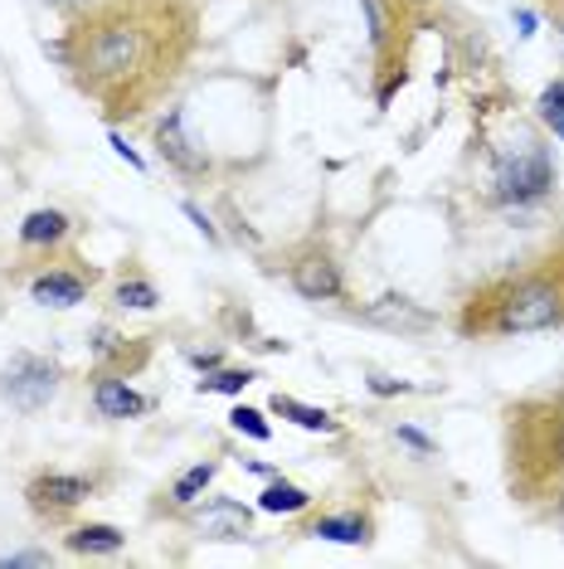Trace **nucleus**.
Returning a JSON list of instances; mask_svg holds the SVG:
<instances>
[{"instance_id": "nucleus-10", "label": "nucleus", "mask_w": 564, "mask_h": 569, "mask_svg": "<svg viewBox=\"0 0 564 569\" xmlns=\"http://www.w3.org/2000/svg\"><path fill=\"white\" fill-rule=\"evenodd\" d=\"M365 321L390 327V331H429L433 327V317L423 312L419 302H409V297H380L375 307H365Z\"/></svg>"}, {"instance_id": "nucleus-3", "label": "nucleus", "mask_w": 564, "mask_h": 569, "mask_svg": "<svg viewBox=\"0 0 564 569\" xmlns=\"http://www.w3.org/2000/svg\"><path fill=\"white\" fill-rule=\"evenodd\" d=\"M0 395H6L20 413H40V409H49V399L59 395V366L44 356L20 351L6 366V375H0Z\"/></svg>"}, {"instance_id": "nucleus-7", "label": "nucleus", "mask_w": 564, "mask_h": 569, "mask_svg": "<svg viewBox=\"0 0 564 569\" xmlns=\"http://www.w3.org/2000/svg\"><path fill=\"white\" fill-rule=\"evenodd\" d=\"M292 288H298L306 302H336V297L345 292V282H341L336 258L312 249V253H302L298 263H292Z\"/></svg>"}, {"instance_id": "nucleus-25", "label": "nucleus", "mask_w": 564, "mask_h": 569, "mask_svg": "<svg viewBox=\"0 0 564 569\" xmlns=\"http://www.w3.org/2000/svg\"><path fill=\"white\" fill-rule=\"evenodd\" d=\"M181 210H185L190 219H195V229H200V234H204V239H210V243H214V239H220V234H214V224H210V219H204V210H200V204H190V200H185V204H181Z\"/></svg>"}, {"instance_id": "nucleus-11", "label": "nucleus", "mask_w": 564, "mask_h": 569, "mask_svg": "<svg viewBox=\"0 0 564 569\" xmlns=\"http://www.w3.org/2000/svg\"><path fill=\"white\" fill-rule=\"evenodd\" d=\"M30 297L34 302H44V307H79V302H88V282L79 278V273H40L30 282Z\"/></svg>"}, {"instance_id": "nucleus-27", "label": "nucleus", "mask_w": 564, "mask_h": 569, "mask_svg": "<svg viewBox=\"0 0 564 569\" xmlns=\"http://www.w3.org/2000/svg\"><path fill=\"white\" fill-rule=\"evenodd\" d=\"M49 6H59V10H69V16H79V10H88L93 0H49Z\"/></svg>"}, {"instance_id": "nucleus-8", "label": "nucleus", "mask_w": 564, "mask_h": 569, "mask_svg": "<svg viewBox=\"0 0 564 569\" xmlns=\"http://www.w3.org/2000/svg\"><path fill=\"white\" fill-rule=\"evenodd\" d=\"M195 526H200L204 540H249L253 536V511L234 497H214L210 507L195 516Z\"/></svg>"}, {"instance_id": "nucleus-15", "label": "nucleus", "mask_w": 564, "mask_h": 569, "mask_svg": "<svg viewBox=\"0 0 564 569\" xmlns=\"http://www.w3.org/2000/svg\"><path fill=\"white\" fill-rule=\"evenodd\" d=\"M273 413H282V419H292V423H302V429H312V433H336V429H341V423L331 419L326 409L298 405L292 395H273Z\"/></svg>"}, {"instance_id": "nucleus-14", "label": "nucleus", "mask_w": 564, "mask_h": 569, "mask_svg": "<svg viewBox=\"0 0 564 569\" xmlns=\"http://www.w3.org/2000/svg\"><path fill=\"white\" fill-rule=\"evenodd\" d=\"M69 229H73V219L63 210H34L20 224V243H30V249H34V243H59Z\"/></svg>"}, {"instance_id": "nucleus-4", "label": "nucleus", "mask_w": 564, "mask_h": 569, "mask_svg": "<svg viewBox=\"0 0 564 569\" xmlns=\"http://www.w3.org/2000/svg\"><path fill=\"white\" fill-rule=\"evenodd\" d=\"M550 186H555V171H550V157L541 147H531V151H521V157L496 166V196L502 200L531 204V200L550 196Z\"/></svg>"}, {"instance_id": "nucleus-12", "label": "nucleus", "mask_w": 564, "mask_h": 569, "mask_svg": "<svg viewBox=\"0 0 564 569\" xmlns=\"http://www.w3.org/2000/svg\"><path fill=\"white\" fill-rule=\"evenodd\" d=\"M306 536H316V540H336V546H370L375 526H370L365 516H316Z\"/></svg>"}, {"instance_id": "nucleus-22", "label": "nucleus", "mask_w": 564, "mask_h": 569, "mask_svg": "<svg viewBox=\"0 0 564 569\" xmlns=\"http://www.w3.org/2000/svg\"><path fill=\"white\" fill-rule=\"evenodd\" d=\"M49 550H20V555H0V569H44Z\"/></svg>"}, {"instance_id": "nucleus-20", "label": "nucleus", "mask_w": 564, "mask_h": 569, "mask_svg": "<svg viewBox=\"0 0 564 569\" xmlns=\"http://www.w3.org/2000/svg\"><path fill=\"white\" fill-rule=\"evenodd\" d=\"M229 423H234V429L239 433H249V438H259V443H268V433H273V429H268V423H263V413L259 409H234V413H229Z\"/></svg>"}, {"instance_id": "nucleus-1", "label": "nucleus", "mask_w": 564, "mask_h": 569, "mask_svg": "<svg viewBox=\"0 0 564 569\" xmlns=\"http://www.w3.org/2000/svg\"><path fill=\"white\" fill-rule=\"evenodd\" d=\"M195 44L190 0H93L69 34V69L108 112L137 118Z\"/></svg>"}, {"instance_id": "nucleus-6", "label": "nucleus", "mask_w": 564, "mask_h": 569, "mask_svg": "<svg viewBox=\"0 0 564 569\" xmlns=\"http://www.w3.org/2000/svg\"><path fill=\"white\" fill-rule=\"evenodd\" d=\"M157 151L165 166H175L181 176H204L210 171V157L185 137V112H165L157 122Z\"/></svg>"}, {"instance_id": "nucleus-23", "label": "nucleus", "mask_w": 564, "mask_h": 569, "mask_svg": "<svg viewBox=\"0 0 564 569\" xmlns=\"http://www.w3.org/2000/svg\"><path fill=\"white\" fill-rule=\"evenodd\" d=\"M394 433H400V443H409L414 452H423V458H429V452H433V443H429V438H423L419 429H409V423H400V429H394Z\"/></svg>"}, {"instance_id": "nucleus-18", "label": "nucleus", "mask_w": 564, "mask_h": 569, "mask_svg": "<svg viewBox=\"0 0 564 569\" xmlns=\"http://www.w3.org/2000/svg\"><path fill=\"white\" fill-rule=\"evenodd\" d=\"M112 302H118V307H137V312H151V307L161 302V292H157V282H147V278H122L118 292H112Z\"/></svg>"}, {"instance_id": "nucleus-13", "label": "nucleus", "mask_w": 564, "mask_h": 569, "mask_svg": "<svg viewBox=\"0 0 564 569\" xmlns=\"http://www.w3.org/2000/svg\"><path fill=\"white\" fill-rule=\"evenodd\" d=\"M73 555H118L127 546V536L118 526H79L69 530V540H63Z\"/></svg>"}, {"instance_id": "nucleus-26", "label": "nucleus", "mask_w": 564, "mask_h": 569, "mask_svg": "<svg viewBox=\"0 0 564 569\" xmlns=\"http://www.w3.org/2000/svg\"><path fill=\"white\" fill-rule=\"evenodd\" d=\"M112 151H118V157H122L127 166H137V171H147V161H141V157H137V151H132V147H127V141H122V137H112Z\"/></svg>"}, {"instance_id": "nucleus-2", "label": "nucleus", "mask_w": 564, "mask_h": 569, "mask_svg": "<svg viewBox=\"0 0 564 569\" xmlns=\"http://www.w3.org/2000/svg\"><path fill=\"white\" fill-rule=\"evenodd\" d=\"M496 317H492V331H550L564 321V282H555L550 273H535L516 282V288L502 292V302H492Z\"/></svg>"}, {"instance_id": "nucleus-17", "label": "nucleus", "mask_w": 564, "mask_h": 569, "mask_svg": "<svg viewBox=\"0 0 564 569\" xmlns=\"http://www.w3.org/2000/svg\"><path fill=\"white\" fill-rule=\"evenodd\" d=\"M214 472H220V462H214V458L210 462H195V468H190L181 482L171 487V501H175V507H190V501H200V491L214 482Z\"/></svg>"}, {"instance_id": "nucleus-19", "label": "nucleus", "mask_w": 564, "mask_h": 569, "mask_svg": "<svg viewBox=\"0 0 564 569\" xmlns=\"http://www.w3.org/2000/svg\"><path fill=\"white\" fill-rule=\"evenodd\" d=\"M253 380V370H204V380H200V395H239L243 385Z\"/></svg>"}, {"instance_id": "nucleus-24", "label": "nucleus", "mask_w": 564, "mask_h": 569, "mask_svg": "<svg viewBox=\"0 0 564 569\" xmlns=\"http://www.w3.org/2000/svg\"><path fill=\"white\" fill-rule=\"evenodd\" d=\"M370 390H375V395H404L409 385L404 380H390V375H370Z\"/></svg>"}, {"instance_id": "nucleus-9", "label": "nucleus", "mask_w": 564, "mask_h": 569, "mask_svg": "<svg viewBox=\"0 0 564 569\" xmlns=\"http://www.w3.org/2000/svg\"><path fill=\"white\" fill-rule=\"evenodd\" d=\"M93 405H98L102 419H137V413H147V399H141L127 380H118V375H102L93 385Z\"/></svg>"}, {"instance_id": "nucleus-21", "label": "nucleus", "mask_w": 564, "mask_h": 569, "mask_svg": "<svg viewBox=\"0 0 564 569\" xmlns=\"http://www.w3.org/2000/svg\"><path fill=\"white\" fill-rule=\"evenodd\" d=\"M541 118H545L550 127H560V122H564V79H560V83H550L545 93H541Z\"/></svg>"}, {"instance_id": "nucleus-16", "label": "nucleus", "mask_w": 564, "mask_h": 569, "mask_svg": "<svg viewBox=\"0 0 564 569\" xmlns=\"http://www.w3.org/2000/svg\"><path fill=\"white\" fill-rule=\"evenodd\" d=\"M259 507L263 511H273V516H282V511H306L312 507V491H302L298 482H282V477H273V482L263 487V497H259Z\"/></svg>"}, {"instance_id": "nucleus-5", "label": "nucleus", "mask_w": 564, "mask_h": 569, "mask_svg": "<svg viewBox=\"0 0 564 569\" xmlns=\"http://www.w3.org/2000/svg\"><path fill=\"white\" fill-rule=\"evenodd\" d=\"M24 497H30V511L44 516V521H59V516L79 511L88 497H93V482L79 472H40L30 487H24Z\"/></svg>"}]
</instances>
